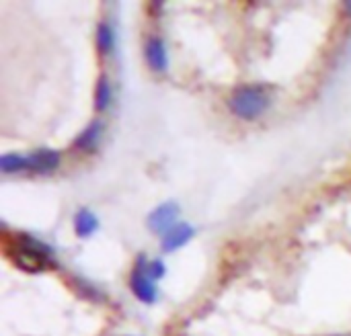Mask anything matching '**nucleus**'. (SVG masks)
Segmentation results:
<instances>
[{"label": "nucleus", "mask_w": 351, "mask_h": 336, "mask_svg": "<svg viewBox=\"0 0 351 336\" xmlns=\"http://www.w3.org/2000/svg\"><path fill=\"white\" fill-rule=\"evenodd\" d=\"M14 246L12 248H6V253L10 255L12 263L27 271V273H39V271H45L47 267L53 265L51 257H53V248L47 246L45 242L29 236V234H16L12 238Z\"/></svg>", "instance_id": "1"}, {"label": "nucleus", "mask_w": 351, "mask_h": 336, "mask_svg": "<svg viewBox=\"0 0 351 336\" xmlns=\"http://www.w3.org/2000/svg\"><path fill=\"white\" fill-rule=\"evenodd\" d=\"M271 105V94L269 88L263 84H245L239 86L230 99H228V109L245 121H253L259 115H263Z\"/></svg>", "instance_id": "2"}, {"label": "nucleus", "mask_w": 351, "mask_h": 336, "mask_svg": "<svg viewBox=\"0 0 351 336\" xmlns=\"http://www.w3.org/2000/svg\"><path fill=\"white\" fill-rule=\"evenodd\" d=\"M144 263H146V259L140 255L136 265H134V271L130 275V289L134 292V296L142 304H154L156 298H158V289H156V283L148 277V273L144 269Z\"/></svg>", "instance_id": "3"}, {"label": "nucleus", "mask_w": 351, "mask_h": 336, "mask_svg": "<svg viewBox=\"0 0 351 336\" xmlns=\"http://www.w3.org/2000/svg\"><path fill=\"white\" fill-rule=\"evenodd\" d=\"M179 214H181V207H179L177 201H165V203H160V205L148 216L146 224H148V228H150L154 234L165 236L169 230H173V228L177 226Z\"/></svg>", "instance_id": "4"}, {"label": "nucleus", "mask_w": 351, "mask_h": 336, "mask_svg": "<svg viewBox=\"0 0 351 336\" xmlns=\"http://www.w3.org/2000/svg\"><path fill=\"white\" fill-rule=\"evenodd\" d=\"M144 57L154 72L162 74L169 70V53H167V45H165L162 37L150 35L144 41Z\"/></svg>", "instance_id": "5"}, {"label": "nucleus", "mask_w": 351, "mask_h": 336, "mask_svg": "<svg viewBox=\"0 0 351 336\" xmlns=\"http://www.w3.org/2000/svg\"><path fill=\"white\" fill-rule=\"evenodd\" d=\"M27 158H29V172H35V175H51L60 168V162H62L60 152L47 150V148L37 150L29 154Z\"/></svg>", "instance_id": "6"}, {"label": "nucleus", "mask_w": 351, "mask_h": 336, "mask_svg": "<svg viewBox=\"0 0 351 336\" xmlns=\"http://www.w3.org/2000/svg\"><path fill=\"white\" fill-rule=\"evenodd\" d=\"M193 234H195L193 226H189V224L181 222V224H177L173 230H169V232L162 236V240H160V248H162L165 253H173V250H177V248L185 246V244L193 238Z\"/></svg>", "instance_id": "7"}, {"label": "nucleus", "mask_w": 351, "mask_h": 336, "mask_svg": "<svg viewBox=\"0 0 351 336\" xmlns=\"http://www.w3.org/2000/svg\"><path fill=\"white\" fill-rule=\"evenodd\" d=\"M103 129H105V125H103V121H93L76 140H74V150H78V152H90V150H95L97 148V144H99V140H101V135H103Z\"/></svg>", "instance_id": "8"}, {"label": "nucleus", "mask_w": 351, "mask_h": 336, "mask_svg": "<svg viewBox=\"0 0 351 336\" xmlns=\"http://www.w3.org/2000/svg\"><path fill=\"white\" fill-rule=\"evenodd\" d=\"M97 230H99L97 216L86 207L78 209L76 216H74V232H76V236L78 238H90Z\"/></svg>", "instance_id": "9"}, {"label": "nucleus", "mask_w": 351, "mask_h": 336, "mask_svg": "<svg viewBox=\"0 0 351 336\" xmlns=\"http://www.w3.org/2000/svg\"><path fill=\"white\" fill-rule=\"evenodd\" d=\"M111 99H113L111 82L105 74H101L97 80V86H95V111H99V113L107 111L111 105Z\"/></svg>", "instance_id": "10"}, {"label": "nucleus", "mask_w": 351, "mask_h": 336, "mask_svg": "<svg viewBox=\"0 0 351 336\" xmlns=\"http://www.w3.org/2000/svg\"><path fill=\"white\" fill-rule=\"evenodd\" d=\"M115 45V31L107 21H101L97 25V51L101 55H109Z\"/></svg>", "instance_id": "11"}, {"label": "nucleus", "mask_w": 351, "mask_h": 336, "mask_svg": "<svg viewBox=\"0 0 351 336\" xmlns=\"http://www.w3.org/2000/svg\"><path fill=\"white\" fill-rule=\"evenodd\" d=\"M0 170L4 175H14V172L29 170V158L23 156V154H2V158H0Z\"/></svg>", "instance_id": "12"}, {"label": "nucleus", "mask_w": 351, "mask_h": 336, "mask_svg": "<svg viewBox=\"0 0 351 336\" xmlns=\"http://www.w3.org/2000/svg\"><path fill=\"white\" fill-rule=\"evenodd\" d=\"M144 269H146V273H148V277L152 279V281H158V279H162L165 275H167V267H165V263L162 261H146L144 263Z\"/></svg>", "instance_id": "13"}, {"label": "nucleus", "mask_w": 351, "mask_h": 336, "mask_svg": "<svg viewBox=\"0 0 351 336\" xmlns=\"http://www.w3.org/2000/svg\"><path fill=\"white\" fill-rule=\"evenodd\" d=\"M346 10H348V12H351V2H346Z\"/></svg>", "instance_id": "14"}]
</instances>
